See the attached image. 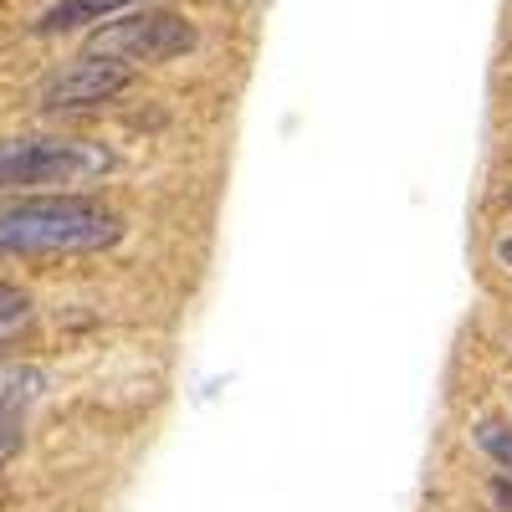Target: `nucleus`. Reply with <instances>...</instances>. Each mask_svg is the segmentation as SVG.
<instances>
[{"instance_id":"1","label":"nucleus","mask_w":512,"mask_h":512,"mask_svg":"<svg viewBox=\"0 0 512 512\" xmlns=\"http://www.w3.org/2000/svg\"><path fill=\"white\" fill-rule=\"evenodd\" d=\"M123 241V221L93 195H26L0 205V251L16 256H67L103 251Z\"/></svg>"},{"instance_id":"2","label":"nucleus","mask_w":512,"mask_h":512,"mask_svg":"<svg viewBox=\"0 0 512 512\" xmlns=\"http://www.w3.org/2000/svg\"><path fill=\"white\" fill-rule=\"evenodd\" d=\"M195 47V26L175 11H144V16H123L108 21L88 36V57H108L118 67H139V62H169L185 57Z\"/></svg>"},{"instance_id":"3","label":"nucleus","mask_w":512,"mask_h":512,"mask_svg":"<svg viewBox=\"0 0 512 512\" xmlns=\"http://www.w3.org/2000/svg\"><path fill=\"white\" fill-rule=\"evenodd\" d=\"M88 169V154L72 139H6L0 144V190L57 185Z\"/></svg>"},{"instance_id":"4","label":"nucleus","mask_w":512,"mask_h":512,"mask_svg":"<svg viewBox=\"0 0 512 512\" xmlns=\"http://www.w3.org/2000/svg\"><path fill=\"white\" fill-rule=\"evenodd\" d=\"M128 67H118V62H108V57H88L82 52L67 72H57L52 82H47V93H41V103L47 108H88V103H108V98H118L123 88H128Z\"/></svg>"},{"instance_id":"5","label":"nucleus","mask_w":512,"mask_h":512,"mask_svg":"<svg viewBox=\"0 0 512 512\" xmlns=\"http://www.w3.org/2000/svg\"><path fill=\"white\" fill-rule=\"evenodd\" d=\"M123 6H139V0H57L52 11H41L36 31L52 36V31H72V26H88V21H103Z\"/></svg>"},{"instance_id":"6","label":"nucleus","mask_w":512,"mask_h":512,"mask_svg":"<svg viewBox=\"0 0 512 512\" xmlns=\"http://www.w3.org/2000/svg\"><path fill=\"white\" fill-rule=\"evenodd\" d=\"M26 318H31V297L11 282H0V344H6L11 333H21Z\"/></svg>"},{"instance_id":"7","label":"nucleus","mask_w":512,"mask_h":512,"mask_svg":"<svg viewBox=\"0 0 512 512\" xmlns=\"http://www.w3.org/2000/svg\"><path fill=\"white\" fill-rule=\"evenodd\" d=\"M477 446L502 466V482L512 487V431L507 425H497V420H487V425H477Z\"/></svg>"},{"instance_id":"8","label":"nucleus","mask_w":512,"mask_h":512,"mask_svg":"<svg viewBox=\"0 0 512 512\" xmlns=\"http://www.w3.org/2000/svg\"><path fill=\"white\" fill-rule=\"evenodd\" d=\"M16 446H21V425H16L6 410H0V466L16 456Z\"/></svg>"},{"instance_id":"9","label":"nucleus","mask_w":512,"mask_h":512,"mask_svg":"<svg viewBox=\"0 0 512 512\" xmlns=\"http://www.w3.org/2000/svg\"><path fill=\"white\" fill-rule=\"evenodd\" d=\"M497 262H502V267H512V236H502V241H497Z\"/></svg>"},{"instance_id":"10","label":"nucleus","mask_w":512,"mask_h":512,"mask_svg":"<svg viewBox=\"0 0 512 512\" xmlns=\"http://www.w3.org/2000/svg\"><path fill=\"white\" fill-rule=\"evenodd\" d=\"M507 205H512V190H507Z\"/></svg>"}]
</instances>
